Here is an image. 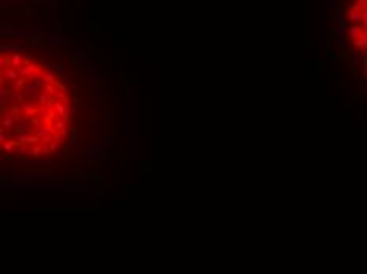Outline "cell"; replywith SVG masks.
<instances>
[{"label": "cell", "mask_w": 367, "mask_h": 274, "mask_svg": "<svg viewBox=\"0 0 367 274\" xmlns=\"http://www.w3.org/2000/svg\"><path fill=\"white\" fill-rule=\"evenodd\" d=\"M2 2H8V3H37L40 0H2Z\"/></svg>", "instance_id": "cell-2"}, {"label": "cell", "mask_w": 367, "mask_h": 274, "mask_svg": "<svg viewBox=\"0 0 367 274\" xmlns=\"http://www.w3.org/2000/svg\"><path fill=\"white\" fill-rule=\"evenodd\" d=\"M56 43L33 30H3L0 54L2 154L47 162L71 143L78 90Z\"/></svg>", "instance_id": "cell-1"}]
</instances>
